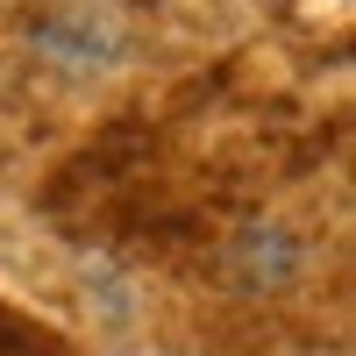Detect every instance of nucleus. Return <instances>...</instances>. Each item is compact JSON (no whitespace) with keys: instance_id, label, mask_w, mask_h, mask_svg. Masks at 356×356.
Masks as SVG:
<instances>
[{"instance_id":"f257e3e1","label":"nucleus","mask_w":356,"mask_h":356,"mask_svg":"<svg viewBox=\"0 0 356 356\" xmlns=\"http://www.w3.org/2000/svg\"><path fill=\"white\" fill-rule=\"evenodd\" d=\"M0 356H65V342H57V335H43L22 307H8V300H0Z\"/></svg>"}]
</instances>
